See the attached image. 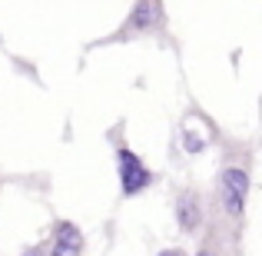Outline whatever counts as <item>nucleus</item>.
Masks as SVG:
<instances>
[{
  "label": "nucleus",
  "instance_id": "obj_1",
  "mask_svg": "<svg viewBox=\"0 0 262 256\" xmlns=\"http://www.w3.org/2000/svg\"><path fill=\"white\" fill-rule=\"evenodd\" d=\"M249 186H252V176H249V167H246V163H223L209 216H216L219 223L239 230V223H243V216H246Z\"/></svg>",
  "mask_w": 262,
  "mask_h": 256
},
{
  "label": "nucleus",
  "instance_id": "obj_2",
  "mask_svg": "<svg viewBox=\"0 0 262 256\" xmlns=\"http://www.w3.org/2000/svg\"><path fill=\"white\" fill-rule=\"evenodd\" d=\"M166 4L163 0H136L133 10L126 13L120 27L113 30L110 44H126V40H143V37H166Z\"/></svg>",
  "mask_w": 262,
  "mask_h": 256
},
{
  "label": "nucleus",
  "instance_id": "obj_3",
  "mask_svg": "<svg viewBox=\"0 0 262 256\" xmlns=\"http://www.w3.org/2000/svg\"><path fill=\"white\" fill-rule=\"evenodd\" d=\"M173 213H176V226L183 237H199L206 226V216H209V206H206L203 193L196 186H183V190H176Z\"/></svg>",
  "mask_w": 262,
  "mask_h": 256
},
{
  "label": "nucleus",
  "instance_id": "obj_4",
  "mask_svg": "<svg viewBox=\"0 0 262 256\" xmlns=\"http://www.w3.org/2000/svg\"><path fill=\"white\" fill-rule=\"evenodd\" d=\"M116 173H120V193L123 196H140L143 190H149L156 183V173L129 147H116Z\"/></svg>",
  "mask_w": 262,
  "mask_h": 256
},
{
  "label": "nucleus",
  "instance_id": "obj_5",
  "mask_svg": "<svg viewBox=\"0 0 262 256\" xmlns=\"http://www.w3.org/2000/svg\"><path fill=\"white\" fill-rule=\"evenodd\" d=\"M192 256H236L232 226L219 223L216 216H206V233H199V246Z\"/></svg>",
  "mask_w": 262,
  "mask_h": 256
},
{
  "label": "nucleus",
  "instance_id": "obj_6",
  "mask_svg": "<svg viewBox=\"0 0 262 256\" xmlns=\"http://www.w3.org/2000/svg\"><path fill=\"white\" fill-rule=\"evenodd\" d=\"M83 250H86L83 230H80L77 223H70V220H57L47 253L50 256H83Z\"/></svg>",
  "mask_w": 262,
  "mask_h": 256
},
{
  "label": "nucleus",
  "instance_id": "obj_7",
  "mask_svg": "<svg viewBox=\"0 0 262 256\" xmlns=\"http://www.w3.org/2000/svg\"><path fill=\"white\" fill-rule=\"evenodd\" d=\"M183 150L186 153H203L206 150V136L192 133V130H183Z\"/></svg>",
  "mask_w": 262,
  "mask_h": 256
},
{
  "label": "nucleus",
  "instance_id": "obj_8",
  "mask_svg": "<svg viewBox=\"0 0 262 256\" xmlns=\"http://www.w3.org/2000/svg\"><path fill=\"white\" fill-rule=\"evenodd\" d=\"M156 256H189V253H186L183 246H163V250L156 253Z\"/></svg>",
  "mask_w": 262,
  "mask_h": 256
},
{
  "label": "nucleus",
  "instance_id": "obj_9",
  "mask_svg": "<svg viewBox=\"0 0 262 256\" xmlns=\"http://www.w3.org/2000/svg\"><path fill=\"white\" fill-rule=\"evenodd\" d=\"M20 256H50V253H47V246H33V250H27V253H20Z\"/></svg>",
  "mask_w": 262,
  "mask_h": 256
}]
</instances>
